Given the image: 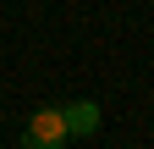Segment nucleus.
Masks as SVG:
<instances>
[{
	"mask_svg": "<svg viewBox=\"0 0 154 149\" xmlns=\"http://www.w3.org/2000/svg\"><path fill=\"white\" fill-rule=\"evenodd\" d=\"M61 122H66V138H94L99 133V105L94 100H72V105H61Z\"/></svg>",
	"mask_w": 154,
	"mask_h": 149,
	"instance_id": "obj_2",
	"label": "nucleus"
},
{
	"mask_svg": "<svg viewBox=\"0 0 154 149\" xmlns=\"http://www.w3.org/2000/svg\"><path fill=\"white\" fill-rule=\"evenodd\" d=\"M22 149H66V122H61V105H44V110H33Z\"/></svg>",
	"mask_w": 154,
	"mask_h": 149,
	"instance_id": "obj_1",
	"label": "nucleus"
}]
</instances>
